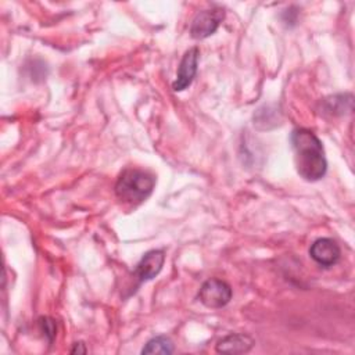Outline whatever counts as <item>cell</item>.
I'll return each mask as SVG.
<instances>
[{
	"label": "cell",
	"mask_w": 355,
	"mask_h": 355,
	"mask_svg": "<svg viewBox=\"0 0 355 355\" xmlns=\"http://www.w3.org/2000/svg\"><path fill=\"white\" fill-rule=\"evenodd\" d=\"M294 165L297 173L308 182H316L326 175L327 161L322 141L308 129H294L291 133Z\"/></svg>",
	"instance_id": "cell-1"
},
{
	"label": "cell",
	"mask_w": 355,
	"mask_h": 355,
	"mask_svg": "<svg viewBox=\"0 0 355 355\" xmlns=\"http://www.w3.org/2000/svg\"><path fill=\"white\" fill-rule=\"evenodd\" d=\"M155 186V176L137 168H126L115 183L116 197L126 204H140L147 200Z\"/></svg>",
	"instance_id": "cell-2"
},
{
	"label": "cell",
	"mask_w": 355,
	"mask_h": 355,
	"mask_svg": "<svg viewBox=\"0 0 355 355\" xmlns=\"http://www.w3.org/2000/svg\"><path fill=\"white\" fill-rule=\"evenodd\" d=\"M198 298L207 308L218 309L229 304L232 300V287L220 279H208L198 291Z\"/></svg>",
	"instance_id": "cell-3"
},
{
	"label": "cell",
	"mask_w": 355,
	"mask_h": 355,
	"mask_svg": "<svg viewBox=\"0 0 355 355\" xmlns=\"http://www.w3.org/2000/svg\"><path fill=\"white\" fill-rule=\"evenodd\" d=\"M225 18L223 8L202 10L196 14L190 25V35L193 39H205L215 33Z\"/></svg>",
	"instance_id": "cell-4"
},
{
	"label": "cell",
	"mask_w": 355,
	"mask_h": 355,
	"mask_svg": "<svg viewBox=\"0 0 355 355\" xmlns=\"http://www.w3.org/2000/svg\"><path fill=\"white\" fill-rule=\"evenodd\" d=\"M198 58H200V50L198 47H191L189 49L184 55L180 60V64L178 67L176 72V79L172 83V89L175 92H182L187 86L191 85L196 73H197V65H198Z\"/></svg>",
	"instance_id": "cell-5"
},
{
	"label": "cell",
	"mask_w": 355,
	"mask_h": 355,
	"mask_svg": "<svg viewBox=\"0 0 355 355\" xmlns=\"http://www.w3.org/2000/svg\"><path fill=\"white\" fill-rule=\"evenodd\" d=\"M309 255L319 265L329 268L338 262L341 251H340L338 244L333 239L322 237L312 243V245L309 248Z\"/></svg>",
	"instance_id": "cell-6"
},
{
	"label": "cell",
	"mask_w": 355,
	"mask_h": 355,
	"mask_svg": "<svg viewBox=\"0 0 355 355\" xmlns=\"http://www.w3.org/2000/svg\"><path fill=\"white\" fill-rule=\"evenodd\" d=\"M164 261H165V254L162 250H151L147 251L141 259L139 261V263L135 268V277L137 279L139 283L151 280L153 277H155L162 266H164Z\"/></svg>",
	"instance_id": "cell-7"
},
{
	"label": "cell",
	"mask_w": 355,
	"mask_h": 355,
	"mask_svg": "<svg viewBox=\"0 0 355 355\" xmlns=\"http://www.w3.org/2000/svg\"><path fill=\"white\" fill-rule=\"evenodd\" d=\"M254 344V340L248 334L233 333L218 341L216 351L223 354H244L248 352Z\"/></svg>",
	"instance_id": "cell-8"
},
{
	"label": "cell",
	"mask_w": 355,
	"mask_h": 355,
	"mask_svg": "<svg viewBox=\"0 0 355 355\" xmlns=\"http://www.w3.org/2000/svg\"><path fill=\"white\" fill-rule=\"evenodd\" d=\"M349 94H338V96H333L327 100H324L323 103V110L324 112H329L331 115H343L345 112V110H351V104H352V96L345 100Z\"/></svg>",
	"instance_id": "cell-9"
},
{
	"label": "cell",
	"mask_w": 355,
	"mask_h": 355,
	"mask_svg": "<svg viewBox=\"0 0 355 355\" xmlns=\"http://www.w3.org/2000/svg\"><path fill=\"white\" fill-rule=\"evenodd\" d=\"M173 344L169 337L157 336L146 343L141 349V354H172Z\"/></svg>",
	"instance_id": "cell-10"
},
{
	"label": "cell",
	"mask_w": 355,
	"mask_h": 355,
	"mask_svg": "<svg viewBox=\"0 0 355 355\" xmlns=\"http://www.w3.org/2000/svg\"><path fill=\"white\" fill-rule=\"evenodd\" d=\"M39 326L44 336L49 338V341H53V338L57 334V326L51 318H40L39 319Z\"/></svg>",
	"instance_id": "cell-11"
},
{
	"label": "cell",
	"mask_w": 355,
	"mask_h": 355,
	"mask_svg": "<svg viewBox=\"0 0 355 355\" xmlns=\"http://www.w3.org/2000/svg\"><path fill=\"white\" fill-rule=\"evenodd\" d=\"M71 352H72V354H76V352H82V354H85V352H86L85 344H83V343H75V344H73V348L71 349Z\"/></svg>",
	"instance_id": "cell-12"
}]
</instances>
